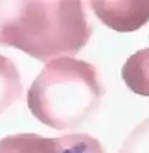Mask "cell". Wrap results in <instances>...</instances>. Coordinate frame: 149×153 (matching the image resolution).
Wrapping results in <instances>:
<instances>
[{
	"label": "cell",
	"mask_w": 149,
	"mask_h": 153,
	"mask_svg": "<svg viewBox=\"0 0 149 153\" xmlns=\"http://www.w3.org/2000/svg\"><path fill=\"white\" fill-rule=\"evenodd\" d=\"M120 153H149V118L129 134Z\"/></svg>",
	"instance_id": "52a82bcc"
},
{
	"label": "cell",
	"mask_w": 149,
	"mask_h": 153,
	"mask_svg": "<svg viewBox=\"0 0 149 153\" xmlns=\"http://www.w3.org/2000/svg\"><path fill=\"white\" fill-rule=\"evenodd\" d=\"M105 88L94 65L71 56L46 64L27 91L32 115L56 130L75 129L99 110Z\"/></svg>",
	"instance_id": "7a4b0ae2"
},
{
	"label": "cell",
	"mask_w": 149,
	"mask_h": 153,
	"mask_svg": "<svg viewBox=\"0 0 149 153\" xmlns=\"http://www.w3.org/2000/svg\"><path fill=\"white\" fill-rule=\"evenodd\" d=\"M121 76L132 92L149 97V48L131 55L122 68Z\"/></svg>",
	"instance_id": "5b68a950"
},
{
	"label": "cell",
	"mask_w": 149,
	"mask_h": 153,
	"mask_svg": "<svg viewBox=\"0 0 149 153\" xmlns=\"http://www.w3.org/2000/svg\"><path fill=\"white\" fill-rule=\"evenodd\" d=\"M91 32L81 1H0V45L41 61L75 55Z\"/></svg>",
	"instance_id": "6da1fadb"
},
{
	"label": "cell",
	"mask_w": 149,
	"mask_h": 153,
	"mask_svg": "<svg viewBox=\"0 0 149 153\" xmlns=\"http://www.w3.org/2000/svg\"><path fill=\"white\" fill-rule=\"evenodd\" d=\"M20 74L11 59L0 54V114L21 97Z\"/></svg>",
	"instance_id": "8992f818"
},
{
	"label": "cell",
	"mask_w": 149,
	"mask_h": 153,
	"mask_svg": "<svg viewBox=\"0 0 149 153\" xmlns=\"http://www.w3.org/2000/svg\"><path fill=\"white\" fill-rule=\"evenodd\" d=\"M95 15L118 32H132L149 21V1H90Z\"/></svg>",
	"instance_id": "277c9868"
},
{
	"label": "cell",
	"mask_w": 149,
	"mask_h": 153,
	"mask_svg": "<svg viewBox=\"0 0 149 153\" xmlns=\"http://www.w3.org/2000/svg\"><path fill=\"white\" fill-rule=\"evenodd\" d=\"M0 153H105V151L99 140L89 134H68L60 137L16 134L0 140Z\"/></svg>",
	"instance_id": "3957f363"
}]
</instances>
